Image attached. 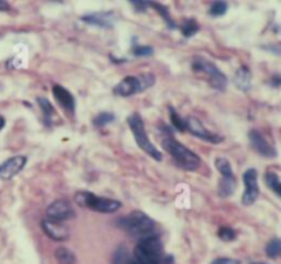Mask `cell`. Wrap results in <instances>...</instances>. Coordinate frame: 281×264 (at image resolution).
Masks as SVG:
<instances>
[{
  "label": "cell",
  "instance_id": "cell-4",
  "mask_svg": "<svg viewBox=\"0 0 281 264\" xmlns=\"http://www.w3.org/2000/svg\"><path fill=\"white\" fill-rule=\"evenodd\" d=\"M191 67H192L193 73L203 77L211 88L221 91V92H224L226 89V85H228L226 75L211 61L203 56H195L191 62Z\"/></svg>",
  "mask_w": 281,
  "mask_h": 264
},
{
  "label": "cell",
  "instance_id": "cell-31",
  "mask_svg": "<svg viewBox=\"0 0 281 264\" xmlns=\"http://www.w3.org/2000/svg\"><path fill=\"white\" fill-rule=\"evenodd\" d=\"M266 51L272 53H276V55H280L281 56V44H270V45H265L264 47Z\"/></svg>",
  "mask_w": 281,
  "mask_h": 264
},
{
  "label": "cell",
  "instance_id": "cell-7",
  "mask_svg": "<svg viewBox=\"0 0 281 264\" xmlns=\"http://www.w3.org/2000/svg\"><path fill=\"white\" fill-rule=\"evenodd\" d=\"M126 122L129 125L131 130H132V134L135 137V140H136V144L139 145V148L144 151L149 158H152L157 162H161L162 160V154L149 141L147 132H145L144 122H143V118L140 116V114L139 112H133L132 115L127 116Z\"/></svg>",
  "mask_w": 281,
  "mask_h": 264
},
{
  "label": "cell",
  "instance_id": "cell-27",
  "mask_svg": "<svg viewBox=\"0 0 281 264\" xmlns=\"http://www.w3.org/2000/svg\"><path fill=\"white\" fill-rule=\"evenodd\" d=\"M218 237L225 242H231L235 241L237 237L236 231L232 229V227H229V226H221L220 229H218Z\"/></svg>",
  "mask_w": 281,
  "mask_h": 264
},
{
  "label": "cell",
  "instance_id": "cell-9",
  "mask_svg": "<svg viewBox=\"0 0 281 264\" xmlns=\"http://www.w3.org/2000/svg\"><path fill=\"white\" fill-rule=\"evenodd\" d=\"M187 132H189L192 136L198 137L200 140L211 142V144H220L224 141V137L209 130V129L202 124V121L196 116H188L187 118Z\"/></svg>",
  "mask_w": 281,
  "mask_h": 264
},
{
  "label": "cell",
  "instance_id": "cell-22",
  "mask_svg": "<svg viewBox=\"0 0 281 264\" xmlns=\"http://www.w3.org/2000/svg\"><path fill=\"white\" fill-rule=\"evenodd\" d=\"M265 182L273 193H276L278 197H281V181L280 177L277 175L276 172L268 171L265 174Z\"/></svg>",
  "mask_w": 281,
  "mask_h": 264
},
{
  "label": "cell",
  "instance_id": "cell-15",
  "mask_svg": "<svg viewBox=\"0 0 281 264\" xmlns=\"http://www.w3.org/2000/svg\"><path fill=\"white\" fill-rule=\"evenodd\" d=\"M41 229H43L45 236L54 240V241L63 242L66 241L69 236H70V231H69L66 226L63 223H59V222H54V220H41Z\"/></svg>",
  "mask_w": 281,
  "mask_h": 264
},
{
  "label": "cell",
  "instance_id": "cell-32",
  "mask_svg": "<svg viewBox=\"0 0 281 264\" xmlns=\"http://www.w3.org/2000/svg\"><path fill=\"white\" fill-rule=\"evenodd\" d=\"M270 84L273 85V86H281V75L277 74V75H273L272 78H270Z\"/></svg>",
  "mask_w": 281,
  "mask_h": 264
},
{
  "label": "cell",
  "instance_id": "cell-6",
  "mask_svg": "<svg viewBox=\"0 0 281 264\" xmlns=\"http://www.w3.org/2000/svg\"><path fill=\"white\" fill-rule=\"evenodd\" d=\"M74 201L79 204L80 207L88 208L95 212H100V214H114L121 208V201L114 200V198H107L97 196L92 192H87V190H80L74 194Z\"/></svg>",
  "mask_w": 281,
  "mask_h": 264
},
{
  "label": "cell",
  "instance_id": "cell-20",
  "mask_svg": "<svg viewBox=\"0 0 281 264\" xmlns=\"http://www.w3.org/2000/svg\"><path fill=\"white\" fill-rule=\"evenodd\" d=\"M55 259L59 264H77V257L70 249L65 247L57 248L55 251Z\"/></svg>",
  "mask_w": 281,
  "mask_h": 264
},
{
  "label": "cell",
  "instance_id": "cell-16",
  "mask_svg": "<svg viewBox=\"0 0 281 264\" xmlns=\"http://www.w3.org/2000/svg\"><path fill=\"white\" fill-rule=\"evenodd\" d=\"M84 22L93 25V26L111 29L113 27V14L111 13H92L81 17Z\"/></svg>",
  "mask_w": 281,
  "mask_h": 264
},
{
  "label": "cell",
  "instance_id": "cell-35",
  "mask_svg": "<svg viewBox=\"0 0 281 264\" xmlns=\"http://www.w3.org/2000/svg\"><path fill=\"white\" fill-rule=\"evenodd\" d=\"M129 264H139V263H137L136 260H135V259H133V257H132V259H131V261H129Z\"/></svg>",
  "mask_w": 281,
  "mask_h": 264
},
{
  "label": "cell",
  "instance_id": "cell-12",
  "mask_svg": "<svg viewBox=\"0 0 281 264\" xmlns=\"http://www.w3.org/2000/svg\"><path fill=\"white\" fill-rule=\"evenodd\" d=\"M248 140H250L251 146L254 148L255 152H258L261 156H264V158H276L277 156L276 148L258 130H255V129L250 130L248 132Z\"/></svg>",
  "mask_w": 281,
  "mask_h": 264
},
{
  "label": "cell",
  "instance_id": "cell-10",
  "mask_svg": "<svg viewBox=\"0 0 281 264\" xmlns=\"http://www.w3.org/2000/svg\"><path fill=\"white\" fill-rule=\"evenodd\" d=\"M244 182V193L242 196V202L244 206H252L259 197L258 171L255 168H248L243 174Z\"/></svg>",
  "mask_w": 281,
  "mask_h": 264
},
{
  "label": "cell",
  "instance_id": "cell-18",
  "mask_svg": "<svg viewBox=\"0 0 281 264\" xmlns=\"http://www.w3.org/2000/svg\"><path fill=\"white\" fill-rule=\"evenodd\" d=\"M37 103H39L40 110L43 112V118H44L45 125L53 124V118L57 115V111H55L54 106L51 104V101L47 97H37Z\"/></svg>",
  "mask_w": 281,
  "mask_h": 264
},
{
  "label": "cell",
  "instance_id": "cell-24",
  "mask_svg": "<svg viewBox=\"0 0 281 264\" xmlns=\"http://www.w3.org/2000/svg\"><path fill=\"white\" fill-rule=\"evenodd\" d=\"M181 32H183V36L189 39V37H192L199 32V25L198 22L192 19V18H189V19H185L183 25H181Z\"/></svg>",
  "mask_w": 281,
  "mask_h": 264
},
{
  "label": "cell",
  "instance_id": "cell-17",
  "mask_svg": "<svg viewBox=\"0 0 281 264\" xmlns=\"http://www.w3.org/2000/svg\"><path fill=\"white\" fill-rule=\"evenodd\" d=\"M235 84L243 92H247L251 88V71L247 66H240L235 73Z\"/></svg>",
  "mask_w": 281,
  "mask_h": 264
},
{
  "label": "cell",
  "instance_id": "cell-29",
  "mask_svg": "<svg viewBox=\"0 0 281 264\" xmlns=\"http://www.w3.org/2000/svg\"><path fill=\"white\" fill-rule=\"evenodd\" d=\"M131 3H132L133 7H135L137 11H141V13H144L145 10L149 7V2H143V0H132Z\"/></svg>",
  "mask_w": 281,
  "mask_h": 264
},
{
  "label": "cell",
  "instance_id": "cell-26",
  "mask_svg": "<svg viewBox=\"0 0 281 264\" xmlns=\"http://www.w3.org/2000/svg\"><path fill=\"white\" fill-rule=\"evenodd\" d=\"M226 11H228L226 2H213V5L209 9V14L211 17H222Z\"/></svg>",
  "mask_w": 281,
  "mask_h": 264
},
{
  "label": "cell",
  "instance_id": "cell-28",
  "mask_svg": "<svg viewBox=\"0 0 281 264\" xmlns=\"http://www.w3.org/2000/svg\"><path fill=\"white\" fill-rule=\"evenodd\" d=\"M132 53L136 57H147L154 53V48L149 45H133Z\"/></svg>",
  "mask_w": 281,
  "mask_h": 264
},
{
  "label": "cell",
  "instance_id": "cell-14",
  "mask_svg": "<svg viewBox=\"0 0 281 264\" xmlns=\"http://www.w3.org/2000/svg\"><path fill=\"white\" fill-rule=\"evenodd\" d=\"M53 95L54 99L58 104L61 106V108L66 111L67 115L74 116L75 114V99L71 95L70 91H67L65 86L62 85H54L53 86Z\"/></svg>",
  "mask_w": 281,
  "mask_h": 264
},
{
  "label": "cell",
  "instance_id": "cell-36",
  "mask_svg": "<svg viewBox=\"0 0 281 264\" xmlns=\"http://www.w3.org/2000/svg\"><path fill=\"white\" fill-rule=\"evenodd\" d=\"M252 264H265V263H252Z\"/></svg>",
  "mask_w": 281,
  "mask_h": 264
},
{
  "label": "cell",
  "instance_id": "cell-3",
  "mask_svg": "<svg viewBox=\"0 0 281 264\" xmlns=\"http://www.w3.org/2000/svg\"><path fill=\"white\" fill-rule=\"evenodd\" d=\"M166 256L158 234L139 240L133 251V259L139 264H165Z\"/></svg>",
  "mask_w": 281,
  "mask_h": 264
},
{
  "label": "cell",
  "instance_id": "cell-5",
  "mask_svg": "<svg viewBox=\"0 0 281 264\" xmlns=\"http://www.w3.org/2000/svg\"><path fill=\"white\" fill-rule=\"evenodd\" d=\"M155 75L152 73H141L137 75H126L125 78L119 81L118 84L115 85L113 92L117 96L121 97H129L136 95V93H141L147 91L151 86H154Z\"/></svg>",
  "mask_w": 281,
  "mask_h": 264
},
{
  "label": "cell",
  "instance_id": "cell-13",
  "mask_svg": "<svg viewBox=\"0 0 281 264\" xmlns=\"http://www.w3.org/2000/svg\"><path fill=\"white\" fill-rule=\"evenodd\" d=\"M28 158L23 155H17L13 158L7 159L6 162L0 164V180L9 181L22 171L27 166Z\"/></svg>",
  "mask_w": 281,
  "mask_h": 264
},
{
  "label": "cell",
  "instance_id": "cell-1",
  "mask_svg": "<svg viewBox=\"0 0 281 264\" xmlns=\"http://www.w3.org/2000/svg\"><path fill=\"white\" fill-rule=\"evenodd\" d=\"M117 226L131 237L143 240L155 233V222L143 211H133L117 220Z\"/></svg>",
  "mask_w": 281,
  "mask_h": 264
},
{
  "label": "cell",
  "instance_id": "cell-19",
  "mask_svg": "<svg viewBox=\"0 0 281 264\" xmlns=\"http://www.w3.org/2000/svg\"><path fill=\"white\" fill-rule=\"evenodd\" d=\"M169 116H170L171 128H174L177 132L184 133L187 132V118H183L174 107L169 106Z\"/></svg>",
  "mask_w": 281,
  "mask_h": 264
},
{
  "label": "cell",
  "instance_id": "cell-11",
  "mask_svg": "<svg viewBox=\"0 0 281 264\" xmlns=\"http://www.w3.org/2000/svg\"><path fill=\"white\" fill-rule=\"evenodd\" d=\"M45 215L48 218V220H54V222H65L71 218H74L75 212L74 208L71 207V204L66 200H55L51 202L47 210H45Z\"/></svg>",
  "mask_w": 281,
  "mask_h": 264
},
{
  "label": "cell",
  "instance_id": "cell-8",
  "mask_svg": "<svg viewBox=\"0 0 281 264\" xmlns=\"http://www.w3.org/2000/svg\"><path fill=\"white\" fill-rule=\"evenodd\" d=\"M214 164L221 174V181L218 184V193H220L221 197H228V196L233 194V192L236 189V177L233 174L232 166H231L226 158H217Z\"/></svg>",
  "mask_w": 281,
  "mask_h": 264
},
{
  "label": "cell",
  "instance_id": "cell-2",
  "mask_svg": "<svg viewBox=\"0 0 281 264\" xmlns=\"http://www.w3.org/2000/svg\"><path fill=\"white\" fill-rule=\"evenodd\" d=\"M162 146L163 150L174 159L177 166L185 171H195L202 164V160L198 155L185 145H183L180 141L176 140L173 136L163 137Z\"/></svg>",
  "mask_w": 281,
  "mask_h": 264
},
{
  "label": "cell",
  "instance_id": "cell-23",
  "mask_svg": "<svg viewBox=\"0 0 281 264\" xmlns=\"http://www.w3.org/2000/svg\"><path fill=\"white\" fill-rule=\"evenodd\" d=\"M266 256L269 259H278L281 257V238H273L266 244L265 248Z\"/></svg>",
  "mask_w": 281,
  "mask_h": 264
},
{
  "label": "cell",
  "instance_id": "cell-21",
  "mask_svg": "<svg viewBox=\"0 0 281 264\" xmlns=\"http://www.w3.org/2000/svg\"><path fill=\"white\" fill-rule=\"evenodd\" d=\"M149 7H152L154 10H157L159 13V15L165 19V22L169 26V29H177V23L174 22V19L170 17L169 14V10H167L166 6L161 5V3H157V2H149Z\"/></svg>",
  "mask_w": 281,
  "mask_h": 264
},
{
  "label": "cell",
  "instance_id": "cell-33",
  "mask_svg": "<svg viewBox=\"0 0 281 264\" xmlns=\"http://www.w3.org/2000/svg\"><path fill=\"white\" fill-rule=\"evenodd\" d=\"M10 10V5L7 2H3V0H0V11H9Z\"/></svg>",
  "mask_w": 281,
  "mask_h": 264
},
{
  "label": "cell",
  "instance_id": "cell-25",
  "mask_svg": "<svg viewBox=\"0 0 281 264\" xmlns=\"http://www.w3.org/2000/svg\"><path fill=\"white\" fill-rule=\"evenodd\" d=\"M114 119L115 116L113 112H100V114H97L96 116L93 118V125H95L96 128H105L106 125L111 124Z\"/></svg>",
  "mask_w": 281,
  "mask_h": 264
},
{
  "label": "cell",
  "instance_id": "cell-34",
  "mask_svg": "<svg viewBox=\"0 0 281 264\" xmlns=\"http://www.w3.org/2000/svg\"><path fill=\"white\" fill-rule=\"evenodd\" d=\"M6 126V119H5V116H2V115H0V130H2V129L5 128Z\"/></svg>",
  "mask_w": 281,
  "mask_h": 264
},
{
  "label": "cell",
  "instance_id": "cell-30",
  "mask_svg": "<svg viewBox=\"0 0 281 264\" xmlns=\"http://www.w3.org/2000/svg\"><path fill=\"white\" fill-rule=\"evenodd\" d=\"M211 264H242L237 259H231V257H218L211 261Z\"/></svg>",
  "mask_w": 281,
  "mask_h": 264
}]
</instances>
